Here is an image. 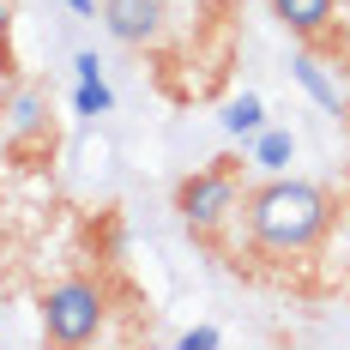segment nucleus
I'll list each match as a JSON object with an SVG mask.
<instances>
[{
  "label": "nucleus",
  "mask_w": 350,
  "mask_h": 350,
  "mask_svg": "<svg viewBox=\"0 0 350 350\" xmlns=\"http://www.w3.org/2000/svg\"><path fill=\"white\" fill-rule=\"evenodd\" d=\"M175 211H181V224L200 236V242H211L236 211H242V187H236V170L230 163H217V170H200L187 175L181 187H175Z\"/></svg>",
  "instance_id": "7ed1b4c3"
},
{
  "label": "nucleus",
  "mask_w": 350,
  "mask_h": 350,
  "mask_svg": "<svg viewBox=\"0 0 350 350\" xmlns=\"http://www.w3.org/2000/svg\"><path fill=\"white\" fill-rule=\"evenodd\" d=\"M175 345H181V350H211V345H217V332H211V326H193V332H181Z\"/></svg>",
  "instance_id": "9b49d317"
},
{
  "label": "nucleus",
  "mask_w": 350,
  "mask_h": 350,
  "mask_svg": "<svg viewBox=\"0 0 350 350\" xmlns=\"http://www.w3.org/2000/svg\"><path fill=\"white\" fill-rule=\"evenodd\" d=\"M296 79H302V91H308L326 115H350V97L338 91V79H326V67H320L314 55H296Z\"/></svg>",
  "instance_id": "423d86ee"
},
{
  "label": "nucleus",
  "mask_w": 350,
  "mask_h": 350,
  "mask_svg": "<svg viewBox=\"0 0 350 350\" xmlns=\"http://www.w3.org/2000/svg\"><path fill=\"white\" fill-rule=\"evenodd\" d=\"M163 0H103V25L115 42H133V49H145V42H157L163 36Z\"/></svg>",
  "instance_id": "20e7f679"
},
{
  "label": "nucleus",
  "mask_w": 350,
  "mask_h": 350,
  "mask_svg": "<svg viewBox=\"0 0 350 350\" xmlns=\"http://www.w3.org/2000/svg\"><path fill=\"white\" fill-rule=\"evenodd\" d=\"M67 6H72V12H91V0H67Z\"/></svg>",
  "instance_id": "ddd939ff"
},
{
  "label": "nucleus",
  "mask_w": 350,
  "mask_h": 350,
  "mask_svg": "<svg viewBox=\"0 0 350 350\" xmlns=\"http://www.w3.org/2000/svg\"><path fill=\"white\" fill-rule=\"evenodd\" d=\"M266 6H272V18H278L284 31L302 36V42L332 31V0H266Z\"/></svg>",
  "instance_id": "39448f33"
},
{
  "label": "nucleus",
  "mask_w": 350,
  "mask_h": 350,
  "mask_svg": "<svg viewBox=\"0 0 350 350\" xmlns=\"http://www.w3.org/2000/svg\"><path fill=\"white\" fill-rule=\"evenodd\" d=\"M0 61H12V6L0 0Z\"/></svg>",
  "instance_id": "f8f14e48"
},
{
  "label": "nucleus",
  "mask_w": 350,
  "mask_h": 350,
  "mask_svg": "<svg viewBox=\"0 0 350 350\" xmlns=\"http://www.w3.org/2000/svg\"><path fill=\"white\" fill-rule=\"evenodd\" d=\"M109 320V290L97 278H61L42 296V332L49 345H91Z\"/></svg>",
  "instance_id": "f03ea898"
},
{
  "label": "nucleus",
  "mask_w": 350,
  "mask_h": 350,
  "mask_svg": "<svg viewBox=\"0 0 350 350\" xmlns=\"http://www.w3.org/2000/svg\"><path fill=\"white\" fill-rule=\"evenodd\" d=\"M290 151H296L290 133H260V151H254V157H260L266 170H284V157H290Z\"/></svg>",
  "instance_id": "1a4fd4ad"
},
{
  "label": "nucleus",
  "mask_w": 350,
  "mask_h": 350,
  "mask_svg": "<svg viewBox=\"0 0 350 350\" xmlns=\"http://www.w3.org/2000/svg\"><path fill=\"white\" fill-rule=\"evenodd\" d=\"M224 127H230V133H260V127H266V115H260V97H236V103L224 109Z\"/></svg>",
  "instance_id": "6e6552de"
},
{
  "label": "nucleus",
  "mask_w": 350,
  "mask_h": 350,
  "mask_svg": "<svg viewBox=\"0 0 350 350\" xmlns=\"http://www.w3.org/2000/svg\"><path fill=\"white\" fill-rule=\"evenodd\" d=\"M242 211H247V242L260 254H278V260L320 247L326 230H332V193L314 187V181H296V175L254 187Z\"/></svg>",
  "instance_id": "f257e3e1"
},
{
  "label": "nucleus",
  "mask_w": 350,
  "mask_h": 350,
  "mask_svg": "<svg viewBox=\"0 0 350 350\" xmlns=\"http://www.w3.org/2000/svg\"><path fill=\"white\" fill-rule=\"evenodd\" d=\"M6 115H12V133H18V139L42 133V97H36V91H18V85H12V97H6Z\"/></svg>",
  "instance_id": "0eeeda50"
},
{
  "label": "nucleus",
  "mask_w": 350,
  "mask_h": 350,
  "mask_svg": "<svg viewBox=\"0 0 350 350\" xmlns=\"http://www.w3.org/2000/svg\"><path fill=\"white\" fill-rule=\"evenodd\" d=\"M72 103H79V115H103V109H109L103 79H79V97H72Z\"/></svg>",
  "instance_id": "9d476101"
}]
</instances>
